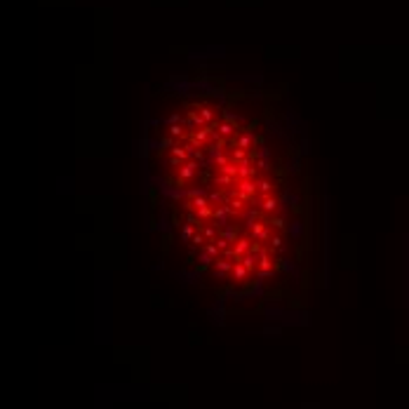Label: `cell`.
<instances>
[{
  "mask_svg": "<svg viewBox=\"0 0 409 409\" xmlns=\"http://www.w3.org/2000/svg\"><path fill=\"white\" fill-rule=\"evenodd\" d=\"M224 106L186 104L167 118L158 151L172 191V221L191 259L216 282L254 287L280 266L287 233L285 196L271 148Z\"/></svg>",
  "mask_w": 409,
  "mask_h": 409,
  "instance_id": "1",
  "label": "cell"
}]
</instances>
